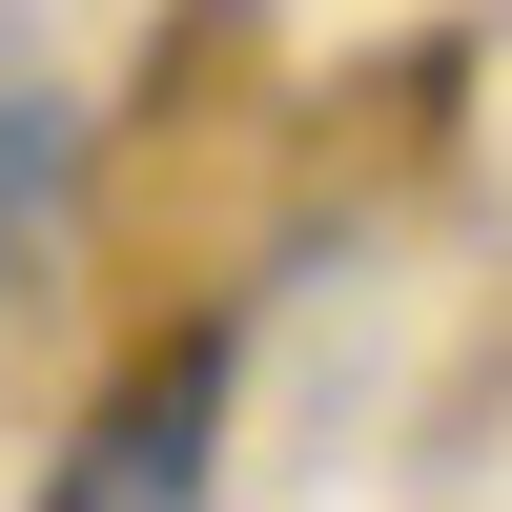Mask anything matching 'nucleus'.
<instances>
[{"instance_id": "1", "label": "nucleus", "mask_w": 512, "mask_h": 512, "mask_svg": "<svg viewBox=\"0 0 512 512\" xmlns=\"http://www.w3.org/2000/svg\"><path fill=\"white\" fill-rule=\"evenodd\" d=\"M205 431H226V328H185L144 390H103V431H82L41 492H62V512H185L205 492Z\"/></svg>"}]
</instances>
